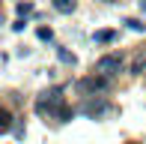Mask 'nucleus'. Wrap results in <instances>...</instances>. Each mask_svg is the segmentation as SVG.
<instances>
[{"mask_svg":"<svg viewBox=\"0 0 146 144\" xmlns=\"http://www.w3.org/2000/svg\"><path fill=\"white\" fill-rule=\"evenodd\" d=\"M60 93H63L60 87L39 93V99H36V111H39V114H48V117H60V120H66V117H69V111H66L63 96H60Z\"/></svg>","mask_w":146,"mask_h":144,"instance_id":"obj_1","label":"nucleus"},{"mask_svg":"<svg viewBox=\"0 0 146 144\" xmlns=\"http://www.w3.org/2000/svg\"><path fill=\"white\" fill-rule=\"evenodd\" d=\"M96 72L104 75V78H113L116 72H122V57L119 54H102L96 60Z\"/></svg>","mask_w":146,"mask_h":144,"instance_id":"obj_2","label":"nucleus"},{"mask_svg":"<svg viewBox=\"0 0 146 144\" xmlns=\"http://www.w3.org/2000/svg\"><path fill=\"white\" fill-rule=\"evenodd\" d=\"M108 81L110 78H104V75H90V78H84L81 84H78V90H84V93H102V90H108Z\"/></svg>","mask_w":146,"mask_h":144,"instance_id":"obj_3","label":"nucleus"},{"mask_svg":"<svg viewBox=\"0 0 146 144\" xmlns=\"http://www.w3.org/2000/svg\"><path fill=\"white\" fill-rule=\"evenodd\" d=\"M51 6H54L57 12H63V15L75 12V0H51Z\"/></svg>","mask_w":146,"mask_h":144,"instance_id":"obj_4","label":"nucleus"},{"mask_svg":"<svg viewBox=\"0 0 146 144\" xmlns=\"http://www.w3.org/2000/svg\"><path fill=\"white\" fill-rule=\"evenodd\" d=\"M92 39H96V42H113V39H116V30H96V36H92Z\"/></svg>","mask_w":146,"mask_h":144,"instance_id":"obj_5","label":"nucleus"},{"mask_svg":"<svg viewBox=\"0 0 146 144\" xmlns=\"http://www.w3.org/2000/svg\"><path fill=\"white\" fill-rule=\"evenodd\" d=\"M125 24H128V30H134V33H146V24L137 21V18H125Z\"/></svg>","mask_w":146,"mask_h":144,"instance_id":"obj_6","label":"nucleus"},{"mask_svg":"<svg viewBox=\"0 0 146 144\" xmlns=\"http://www.w3.org/2000/svg\"><path fill=\"white\" fill-rule=\"evenodd\" d=\"M57 54H60V60H63V63H72V66H75V54H69V51H63V48H60Z\"/></svg>","mask_w":146,"mask_h":144,"instance_id":"obj_7","label":"nucleus"},{"mask_svg":"<svg viewBox=\"0 0 146 144\" xmlns=\"http://www.w3.org/2000/svg\"><path fill=\"white\" fill-rule=\"evenodd\" d=\"M9 126H12V114H9V111H3V123H0V129L9 132Z\"/></svg>","mask_w":146,"mask_h":144,"instance_id":"obj_8","label":"nucleus"},{"mask_svg":"<svg viewBox=\"0 0 146 144\" xmlns=\"http://www.w3.org/2000/svg\"><path fill=\"white\" fill-rule=\"evenodd\" d=\"M39 39H42V42H51V39H54V33H51L48 27H39Z\"/></svg>","mask_w":146,"mask_h":144,"instance_id":"obj_9","label":"nucleus"},{"mask_svg":"<svg viewBox=\"0 0 146 144\" xmlns=\"http://www.w3.org/2000/svg\"><path fill=\"white\" fill-rule=\"evenodd\" d=\"M30 12H33V3H21L18 6V15H30Z\"/></svg>","mask_w":146,"mask_h":144,"instance_id":"obj_10","label":"nucleus"},{"mask_svg":"<svg viewBox=\"0 0 146 144\" xmlns=\"http://www.w3.org/2000/svg\"><path fill=\"white\" fill-rule=\"evenodd\" d=\"M134 72H146V60H143V57H140V60L134 63Z\"/></svg>","mask_w":146,"mask_h":144,"instance_id":"obj_11","label":"nucleus"}]
</instances>
